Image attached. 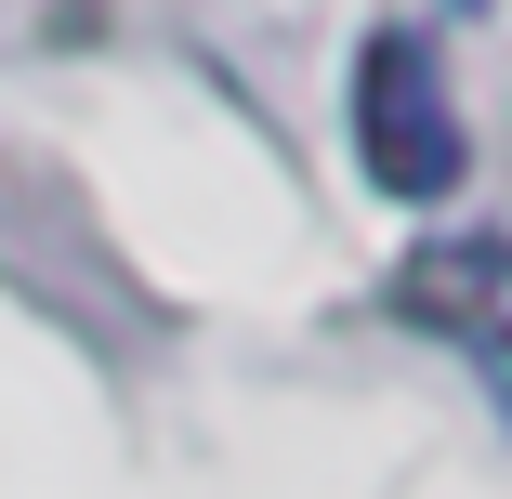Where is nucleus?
<instances>
[{
  "instance_id": "obj_1",
  "label": "nucleus",
  "mask_w": 512,
  "mask_h": 499,
  "mask_svg": "<svg viewBox=\"0 0 512 499\" xmlns=\"http://www.w3.org/2000/svg\"><path fill=\"white\" fill-rule=\"evenodd\" d=\"M355 158H368L381 197H447V184L473 171V132H460V106H447L434 40L381 27V40L355 53Z\"/></svg>"
},
{
  "instance_id": "obj_2",
  "label": "nucleus",
  "mask_w": 512,
  "mask_h": 499,
  "mask_svg": "<svg viewBox=\"0 0 512 499\" xmlns=\"http://www.w3.org/2000/svg\"><path fill=\"white\" fill-rule=\"evenodd\" d=\"M381 303L407 329H434L447 355H473L499 381V408H512V237H421V250L394 263Z\"/></svg>"
}]
</instances>
